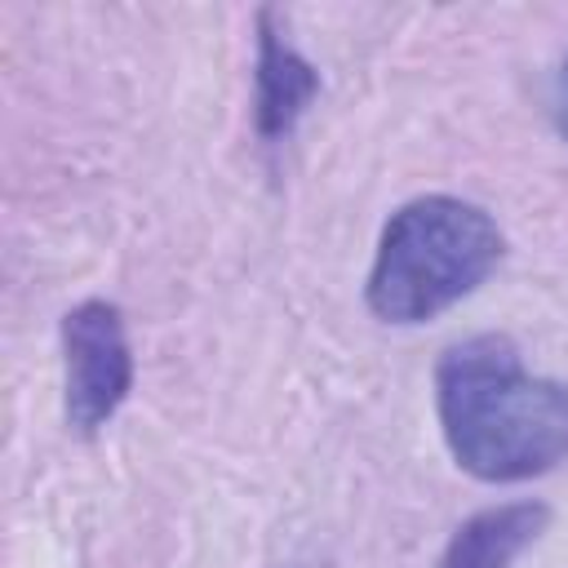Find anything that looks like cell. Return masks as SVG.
I'll use <instances>...</instances> for the list:
<instances>
[{"label":"cell","instance_id":"cell-1","mask_svg":"<svg viewBox=\"0 0 568 568\" xmlns=\"http://www.w3.org/2000/svg\"><path fill=\"white\" fill-rule=\"evenodd\" d=\"M435 413L453 462L484 484H524L568 462V382L528 373L501 333L439 355Z\"/></svg>","mask_w":568,"mask_h":568},{"label":"cell","instance_id":"cell-2","mask_svg":"<svg viewBox=\"0 0 568 568\" xmlns=\"http://www.w3.org/2000/svg\"><path fill=\"white\" fill-rule=\"evenodd\" d=\"M501 257L506 235L479 204L457 195H417L386 217L364 302L386 324H426L470 297Z\"/></svg>","mask_w":568,"mask_h":568},{"label":"cell","instance_id":"cell-3","mask_svg":"<svg viewBox=\"0 0 568 568\" xmlns=\"http://www.w3.org/2000/svg\"><path fill=\"white\" fill-rule=\"evenodd\" d=\"M133 390V346L115 302L89 297L62 315V408L75 435H98Z\"/></svg>","mask_w":568,"mask_h":568},{"label":"cell","instance_id":"cell-4","mask_svg":"<svg viewBox=\"0 0 568 568\" xmlns=\"http://www.w3.org/2000/svg\"><path fill=\"white\" fill-rule=\"evenodd\" d=\"M320 93L315 67L284 40L275 27V13H257V62H253V124L266 142L288 138L293 124L306 115V106Z\"/></svg>","mask_w":568,"mask_h":568},{"label":"cell","instance_id":"cell-5","mask_svg":"<svg viewBox=\"0 0 568 568\" xmlns=\"http://www.w3.org/2000/svg\"><path fill=\"white\" fill-rule=\"evenodd\" d=\"M550 524L541 501H501L470 515L444 546L439 568H510Z\"/></svg>","mask_w":568,"mask_h":568},{"label":"cell","instance_id":"cell-6","mask_svg":"<svg viewBox=\"0 0 568 568\" xmlns=\"http://www.w3.org/2000/svg\"><path fill=\"white\" fill-rule=\"evenodd\" d=\"M550 115H555L559 138L568 142V58H564V62H559V71H555V89H550Z\"/></svg>","mask_w":568,"mask_h":568}]
</instances>
